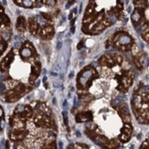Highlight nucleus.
<instances>
[{"label": "nucleus", "instance_id": "obj_33", "mask_svg": "<svg viewBox=\"0 0 149 149\" xmlns=\"http://www.w3.org/2000/svg\"><path fill=\"white\" fill-rule=\"evenodd\" d=\"M82 44H83V41H80V43L79 44V46H78V49H80L81 47H82Z\"/></svg>", "mask_w": 149, "mask_h": 149}, {"label": "nucleus", "instance_id": "obj_23", "mask_svg": "<svg viewBox=\"0 0 149 149\" xmlns=\"http://www.w3.org/2000/svg\"><path fill=\"white\" fill-rule=\"evenodd\" d=\"M6 47H7L6 46V43L4 41V40L1 38H0V56H1L2 54H3V52L6 48Z\"/></svg>", "mask_w": 149, "mask_h": 149}, {"label": "nucleus", "instance_id": "obj_26", "mask_svg": "<svg viewBox=\"0 0 149 149\" xmlns=\"http://www.w3.org/2000/svg\"><path fill=\"white\" fill-rule=\"evenodd\" d=\"M63 120H64V124L65 126H68V119H67V113L64 111L63 113Z\"/></svg>", "mask_w": 149, "mask_h": 149}, {"label": "nucleus", "instance_id": "obj_1", "mask_svg": "<svg viewBox=\"0 0 149 149\" xmlns=\"http://www.w3.org/2000/svg\"><path fill=\"white\" fill-rule=\"evenodd\" d=\"M113 44L118 49L127 51L131 48L132 38L125 32H118L113 38Z\"/></svg>", "mask_w": 149, "mask_h": 149}, {"label": "nucleus", "instance_id": "obj_2", "mask_svg": "<svg viewBox=\"0 0 149 149\" xmlns=\"http://www.w3.org/2000/svg\"><path fill=\"white\" fill-rule=\"evenodd\" d=\"M96 76V72L91 67H88L85 70H83L80 72L78 78V87L79 88H87L89 84L90 81L93 78Z\"/></svg>", "mask_w": 149, "mask_h": 149}, {"label": "nucleus", "instance_id": "obj_14", "mask_svg": "<svg viewBox=\"0 0 149 149\" xmlns=\"http://www.w3.org/2000/svg\"><path fill=\"white\" fill-rule=\"evenodd\" d=\"M41 65H40L39 63H35L34 64H32V68H31V75L30 77V81L31 82H32V81H34L39 75L40 73V69H41V67H40Z\"/></svg>", "mask_w": 149, "mask_h": 149}, {"label": "nucleus", "instance_id": "obj_12", "mask_svg": "<svg viewBox=\"0 0 149 149\" xmlns=\"http://www.w3.org/2000/svg\"><path fill=\"white\" fill-rule=\"evenodd\" d=\"M29 45L30 44H28V43L24 44V46L22 47V48L20 51V56L22 59H28L33 56L34 52L32 51V47Z\"/></svg>", "mask_w": 149, "mask_h": 149}, {"label": "nucleus", "instance_id": "obj_18", "mask_svg": "<svg viewBox=\"0 0 149 149\" xmlns=\"http://www.w3.org/2000/svg\"><path fill=\"white\" fill-rule=\"evenodd\" d=\"M26 19L23 16H19L17 18V22H16V28L18 30V31L20 32H24L26 30Z\"/></svg>", "mask_w": 149, "mask_h": 149}, {"label": "nucleus", "instance_id": "obj_24", "mask_svg": "<svg viewBox=\"0 0 149 149\" xmlns=\"http://www.w3.org/2000/svg\"><path fill=\"white\" fill-rule=\"evenodd\" d=\"M2 23L5 25V26H9L10 25V19L8 18V16L5 13L2 15Z\"/></svg>", "mask_w": 149, "mask_h": 149}, {"label": "nucleus", "instance_id": "obj_7", "mask_svg": "<svg viewBox=\"0 0 149 149\" xmlns=\"http://www.w3.org/2000/svg\"><path fill=\"white\" fill-rule=\"evenodd\" d=\"M132 134V127L130 123H125L124 127L121 130L120 135V140L121 142H128L131 137Z\"/></svg>", "mask_w": 149, "mask_h": 149}, {"label": "nucleus", "instance_id": "obj_32", "mask_svg": "<svg viewBox=\"0 0 149 149\" xmlns=\"http://www.w3.org/2000/svg\"><path fill=\"white\" fill-rule=\"evenodd\" d=\"M3 11L2 10H0V25H1V23H2V15H3Z\"/></svg>", "mask_w": 149, "mask_h": 149}, {"label": "nucleus", "instance_id": "obj_34", "mask_svg": "<svg viewBox=\"0 0 149 149\" xmlns=\"http://www.w3.org/2000/svg\"><path fill=\"white\" fill-rule=\"evenodd\" d=\"M58 146H59V148L58 149H63V143L62 142H59L58 143Z\"/></svg>", "mask_w": 149, "mask_h": 149}, {"label": "nucleus", "instance_id": "obj_10", "mask_svg": "<svg viewBox=\"0 0 149 149\" xmlns=\"http://www.w3.org/2000/svg\"><path fill=\"white\" fill-rule=\"evenodd\" d=\"M118 113H119L120 118L123 119V120L124 121V123H130V113L128 110L127 104H121L118 108Z\"/></svg>", "mask_w": 149, "mask_h": 149}, {"label": "nucleus", "instance_id": "obj_21", "mask_svg": "<svg viewBox=\"0 0 149 149\" xmlns=\"http://www.w3.org/2000/svg\"><path fill=\"white\" fill-rule=\"evenodd\" d=\"M15 3L16 5H19V6H24V7H32L33 6V1H31V0H15Z\"/></svg>", "mask_w": 149, "mask_h": 149}, {"label": "nucleus", "instance_id": "obj_19", "mask_svg": "<svg viewBox=\"0 0 149 149\" xmlns=\"http://www.w3.org/2000/svg\"><path fill=\"white\" fill-rule=\"evenodd\" d=\"M42 149H56V144L53 137H50L47 141L44 144Z\"/></svg>", "mask_w": 149, "mask_h": 149}, {"label": "nucleus", "instance_id": "obj_11", "mask_svg": "<svg viewBox=\"0 0 149 149\" xmlns=\"http://www.w3.org/2000/svg\"><path fill=\"white\" fill-rule=\"evenodd\" d=\"M13 53L11 51L10 53H8L6 56L2 60V62L0 63V71L1 72H6L8 69H9V66L11 64V63L13 62Z\"/></svg>", "mask_w": 149, "mask_h": 149}, {"label": "nucleus", "instance_id": "obj_22", "mask_svg": "<svg viewBox=\"0 0 149 149\" xmlns=\"http://www.w3.org/2000/svg\"><path fill=\"white\" fill-rule=\"evenodd\" d=\"M94 6H95V3H94V1H92V2L88 5V8H87V11H86V13H85V19H88V18L90 16V15H92V13H93Z\"/></svg>", "mask_w": 149, "mask_h": 149}, {"label": "nucleus", "instance_id": "obj_4", "mask_svg": "<svg viewBox=\"0 0 149 149\" xmlns=\"http://www.w3.org/2000/svg\"><path fill=\"white\" fill-rule=\"evenodd\" d=\"M132 75L130 72H123L119 74V86L118 89L121 92H127L129 88L131 86L132 83Z\"/></svg>", "mask_w": 149, "mask_h": 149}, {"label": "nucleus", "instance_id": "obj_16", "mask_svg": "<svg viewBox=\"0 0 149 149\" xmlns=\"http://www.w3.org/2000/svg\"><path fill=\"white\" fill-rule=\"evenodd\" d=\"M29 29L32 35H37L39 31V25L34 18L29 19Z\"/></svg>", "mask_w": 149, "mask_h": 149}, {"label": "nucleus", "instance_id": "obj_20", "mask_svg": "<svg viewBox=\"0 0 149 149\" xmlns=\"http://www.w3.org/2000/svg\"><path fill=\"white\" fill-rule=\"evenodd\" d=\"M38 109H39V112H40V113H44V114L47 115V116H49V117H50L51 114H52L51 110L49 109V107H48V106H47L46 104H40L38 105Z\"/></svg>", "mask_w": 149, "mask_h": 149}, {"label": "nucleus", "instance_id": "obj_29", "mask_svg": "<svg viewBox=\"0 0 149 149\" xmlns=\"http://www.w3.org/2000/svg\"><path fill=\"white\" fill-rule=\"evenodd\" d=\"M41 15H43V17H44L46 20H48V21H51V20H52V17L50 16V15H48V13H42Z\"/></svg>", "mask_w": 149, "mask_h": 149}, {"label": "nucleus", "instance_id": "obj_5", "mask_svg": "<svg viewBox=\"0 0 149 149\" xmlns=\"http://www.w3.org/2000/svg\"><path fill=\"white\" fill-rule=\"evenodd\" d=\"M34 123L37 126L43 127V128H50L54 124L53 120L50 119L49 116H47L40 112L36 113L34 117Z\"/></svg>", "mask_w": 149, "mask_h": 149}, {"label": "nucleus", "instance_id": "obj_6", "mask_svg": "<svg viewBox=\"0 0 149 149\" xmlns=\"http://www.w3.org/2000/svg\"><path fill=\"white\" fill-rule=\"evenodd\" d=\"M13 116H15L19 119H22V120L28 119L32 116V110L29 105L20 104L16 107Z\"/></svg>", "mask_w": 149, "mask_h": 149}, {"label": "nucleus", "instance_id": "obj_28", "mask_svg": "<svg viewBox=\"0 0 149 149\" xmlns=\"http://www.w3.org/2000/svg\"><path fill=\"white\" fill-rule=\"evenodd\" d=\"M5 126H6L5 120L1 119V120H0V130H3L5 129Z\"/></svg>", "mask_w": 149, "mask_h": 149}, {"label": "nucleus", "instance_id": "obj_13", "mask_svg": "<svg viewBox=\"0 0 149 149\" xmlns=\"http://www.w3.org/2000/svg\"><path fill=\"white\" fill-rule=\"evenodd\" d=\"M55 33V30H54L53 26H46L40 31V36L44 39H50Z\"/></svg>", "mask_w": 149, "mask_h": 149}, {"label": "nucleus", "instance_id": "obj_27", "mask_svg": "<svg viewBox=\"0 0 149 149\" xmlns=\"http://www.w3.org/2000/svg\"><path fill=\"white\" fill-rule=\"evenodd\" d=\"M142 36H143V38H144V39L146 40V41L148 42V36H149V34H148V30H145V32L142 34Z\"/></svg>", "mask_w": 149, "mask_h": 149}, {"label": "nucleus", "instance_id": "obj_3", "mask_svg": "<svg viewBox=\"0 0 149 149\" xmlns=\"http://www.w3.org/2000/svg\"><path fill=\"white\" fill-rule=\"evenodd\" d=\"M29 90H27V88L23 85L19 83L15 88L11 89L6 97V100L8 103H15L19 100L24 94H26Z\"/></svg>", "mask_w": 149, "mask_h": 149}, {"label": "nucleus", "instance_id": "obj_30", "mask_svg": "<svg viewBox=\"0 0 149 149\" xmlns=\"http://www.w3.org/2000/svg\"><path fill=\"white\" fill-rule=\"evenodd\" d=\"M139 149H148V140H146L142 144V146H141V147Z\"/></svg>", "mask_w": 149, "mask_h": 149}, {"label": "nucleus", "instance_id": "obj_9", "mask_svg": "<svg viewBox=\"0 0 149 149\" xmlns=\"http://www.w3.org/2000/svg\"><path fill=\"white\" fill-rule=\"evenodd\" d=\"M99 63L102 66H107V67H109V68H111V67H113L117 63V62H116V59H115L114 56L104 55L100 58Z\"/></svg>", "mask_w": 149, "mask_h": 149}, {"label": "nucleus", "instance_id": "obj_25", "mask_svg": "<svg viewBox=\"0 0 149 149\" xmlns=\"http://www.w3.org/2000/svg\"><path fill=\"white\" fill-rule=\"evenodd\" d=\"M41 2H43L44 4H46V5H48V6H54V5H56V1H55V0H44V1H41Z\"/></svg>", "mask_w": 149, "mask_h": 149}, {"label": "nucleus", "instance_id": "obj_17", "mask_svg": "<svg viewBox=\"0 0 149 149\" xmlns=\"http://www.w3.org/2000/svg\"><path fill=\"white\" fill-rule=\"evenodd\" d=\"M142 16H143V11H142V9H140V8L136 9L133 12V13H132V16H131L132 22L135 24L139 23V22L142 19Z\"/></svg>", "mask_w": 149, "mask_h": 149}, {"label": "nucleus", "instance_id": "obj_8", "mask_svg": "<svg viewBox=\"0 0 149 149\" xmlns=\"http://www.w3.org/2000/svg\"><path fill=\"white\" fill-rule=\"evenodd\" d=\"M28 131L24 129L21 130H13L10 132V139L13 141H20L22 140L24 138H26Z\"/></svg>", "mask_w": 149, "mask_h": 149}, {"label": "nucleus", "instance_id": "obj_15", "mask_svg": "<svg viewBox=\"0 0 149 149\" xmlns=\"http://www.w3.org/2000/svg\"><path fill=\"white\" fill-rule=\"evenodd\" d=\"M92 113L91 112H84L79 113L76 116V121L77 123H85V121H89L92 120Z\"/></svg>", "mask_w": 149, "mask_h": 149}, {"label": "nucleus", "instance_id": "obj_35", "mask_svg": "<svg viewBox=\"0 0 149 149\" xmlns=\"http://www.w3.org/2000/svg\"><path fill=\"white\" fill-rule=\"evenodd\" d=\"M0 148L4 149V140H2V142H1V146H0Z\"/></svg>", "mask_w": 149, "mask_h": 149}, {"label": "nucleus", "instance_id": "obj_36", "mask_svg": "<svg viewBox=\"0 0 149 149\" xmlns=\"http://www.w3.org/2000/svg\"><path fill=\"white\" fill-rule=\"evenodd\" d=\"M6 149H9V142H6Z\"/></svg>", "mask_w": 149, "mask_h": 149}, {"label": "nucleus", "instance_id": "obj_31", "mask_svg": "<svg viewBox=\"0 0 149 149\" xmlns=\"http://www.w3.org/2000/svg\"><path fill=\"white\" fill-rule=\"evenodd\" d=\"M4 116V110H3V108L2 106H0V120H1Z\"/></svg>", "mask_w": 149, "mask_h": 149}, {"label": "nucleus", "instance_id": "obj_37", "mask_svg": "<svg viewBox=\"0 0 149 149\" xmlns=\"http://www.w3.org/2000/svg\"><path fill=\"white\" fill-rule=\"evenodd\" d=\"M68 149H74V147H73V146H71L70 147H68Z\"/></svg>", "mask_w": 149, "mask_h": 149}]
</instances>
